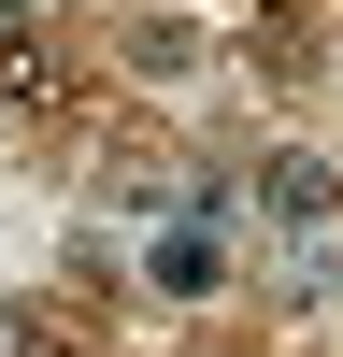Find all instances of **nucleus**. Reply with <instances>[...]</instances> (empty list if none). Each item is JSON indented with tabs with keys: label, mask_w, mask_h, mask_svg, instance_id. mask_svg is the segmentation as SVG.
Listing matches in <instances>:
<instances>
[{
	"label": "nucleus",
	"mask_w": 343,
	"mask_h": 357,
	"mask_svg": "<svg viewBox=\"0 0 343 357\" xmlns=\"http://www.w3.org/2000/svg\"><path fill=\"white\" fill-rule=\"evenodd\" d=\"M257 215H272L286 243H314V229L343 215V172L314 158V143H272V158H257Z\"/></svg>",
	"instance_id": "f257e3e1"
},
{
	"label": "nucleus",
	"mask_w": 343,
	"mask_h": 357,
	"mask_svg": "<svg viewBox=\"0 0 343 357\" xmlns=\"http://www.w3.org/2000/svg\"><path fill=\"white\" fill-rule=\"evenodd\" d=\"M143 286H158V301H215V286H229L215 215H158V243H143Z\"/></svg>",
	"instance_id": "f03ea898"
},
{
	"label": "nucleus",
	"mask_w": 343,
	"mask_h": 357,
	"mask_svg": "<svg viewBox=\"0 0 343 357\" xmlns=\"http://www.w3.org/2000/svg\"><path fill=\"white\" fill-rule=\"evenodd\" d=\"M129 72H143V86L200 72V29H186V15H129Z\"/></svg>",
	"instance_id": "7ed1b4c3"
},
{
	"label": "nucleus",
	"mask_w": 343,
	"mask_h": 357,
	"mask_svg": "<svg viewBox=\"0 0 343 357\" xmlns=\"http://www.w3.org/2000/svg\"><path fill=\"white\" fill-rule=\"evenodd\" d=\"M15 100H57V43L43 29H0V114Z\"/></svg>",
	"instance_id": "20e7f679"
},
{
	"label": "nucleus",
	"mask_w": 343,
	"mask_h": 357,
	"mask_svg": "<svg viewBox=\"0 0 343 357\" xmlns=\"http://www.w3.org/2000/svg\"><path fill=\"white\" fill-rule=\"evenodd\" d=\"M43 15H57V0H43Z\"/></svg>",
	"instance_id": "39448f33"
}]
</instances>
